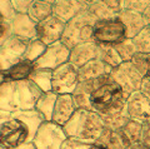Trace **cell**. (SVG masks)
I'll list each match as a JSON object with an SVG mask.
<instances>
[{
	"mask_svg": "<svg viewBox=\"0 0 150 149\" xmlns=\"http://www.w3.org/2000/svg\"><path fill=\"white\" fill-rule=\"evenodd\" d=\"M119 19L123 21L126 29V36L128 39H133L142 31L145 26H148V23L144 18V14H140L131 10H124L119 14Z\"/></svg>",
	"mask_w": 150,
	"mask_h": 149,
	"instance_id": "18",
	"label": "cell"
},
{
	"mask_svg": "<svg viewBox=\"0 0 150 149\" xmlns=\"http://www.w3.org/2000/svg\"><path fill=\"white\" fill-rule=\"evenodd\" d=\"M0 149H3V148H1V147H0Z\"/></svg>",
	"mask_w": 150,
	"mask_h": 149,
	"instance_id": "47",
	"label": "cell"
},
{
	"mask_svg": "<svg viewBox=\"0 0 150 149\" xmlns=\"http://www.w3.org/2000/svg\"><path fill=\"white\" fill-rule=\"evenodd\" d=\"M149 6H150V0H124L125 10H131V11L144 14Z\"/></svg>",
	"mask_w": 150,
	"mask_h": 149,
	"instance_id": "31",
	"label": "cell"
},
{
	"mask_svg": "<svg viewBox=\"0 0 150 149\" xmlns=\"http://www.w3.org/2000/svg\"><path fill=\"white\" fill-rule=\"evenodd\" d=\"M86 10L95 18L96 21L99 20H108V19H114L118 18L116 14L112 9H110L103 0H94L91 4H89Z\"/></svg>",
	"mask_w": 150,
	"mask_h": 149,
	"instance_id": "25",
	"label": "cell"
},
{
	"mask_svg": "<svg viewBox=\"0 0 150 149\" xmlns=\"http://www.w3.org/2000/svg\"><path fill=\"white\" fill-rule=\"evenodd\" d=\"M46 48H48V45H45L43 41L39 40L38 38L31 39L26 46L24 55H23V60H28V62L35 63L36 60L45 53Z\"/></svg>",
	"mask_w": 150,
	"mask_h": 149,
	"instance_id": "28",
	"label": "cell"
},
{
	"mask_svg": "<svg viewBox=\"0 0 150 149\" xmlns=\"http://www.w3.org/2000/svg\"><path fill=\"white\" fill-rule=\"evenodd\" d=\"M56 99H58V94L54 90H51V92L43 93L41 96L36 101L35 110L39 111L41 114V117L45 120H48V122H50L53 119V113H54Z\"/></svg>",
	"mask_w": 150,
	"mask_h": 149,
	"instance_id": "21",
	"label": "cell"
},
{
	"mask_svg": "<svg viewBox=\"0 0 150 149\" xmlns=\"http://www.w3.org/2000/svg\"><path fill=\"white\" fill-rule=\"evenodd\" d=\"M90 149H106L104 147H101V145H98V144H94V145L90 148Z\"/></svg>",
	"mask_w": 150,
	"mask_h": 149,
	"instance_id": "44",
	"label": "cell"
},
{
	"mask_svg": "<svg viewBox=\"0 0 150 149\" xmlns=\"http://www.w3.org/2000/svg\"><path fill=\"white\" fill-rule=\"evenodd\" d=\"M88 6L89 4L86 0H55L54 15L59 16L64 21H69Z\"/></svg>",
	"mask_w": 150,
	"mask_h": 149,
	"instance_id": "16",
	"label": "cell"
},
{
	"mask_svg": "<svg viewBox=\"0 0 150 149\" xmlns=\"http://www.w3.org/2000/svg\"><path fill=\"white\" fill-rule=\"evenodd\" d=\"M29 41L16 35H11L4 41L0 45V69L8 70L13 65L21 62Z\"/></svg>",
	"mask_w": 150,
	"mask_h": 149,
	"instance_id": "10",
	"label": "cell"
},
{
	"mask_svg": "<svg viewBox=\"0 0 150 149\" xmlns=\"http://www.w3.org/2000/svg\"><path fill=\"white\" fill-rule=\"evenodd\" d=\"M98 57H99V44L91 40L74 46L70 50L69 62L79 69L86 63L91 62L94 59H98Z\"/></svg>",
	"mask_w": 150,
	"mask_h": 149,
	"instance_id": "14",
	"label": "cell"
},
{
	"mask_svg": "<svg viewBox=\"0 0 150 149\" xmlns=\"http://www.w3.org/2000/svg\"><path fill=\"white\" fill-rule=\"evenodd\" d=\"M93 145L88 143H84V142H80L78 139H74V138H69L63 143L62 145V149H90Z\"/></svg>",
	"mask_w": 150,
	"mask_h": 149,
	"instance_id": "34",
	"label": "cell"
},
{
	"mask_svg": "<svg viewBox=\"0 0 150 149\" xmlns=\"http://www.w3.org/2000/svg\"><path fill=\"white\" fill-rule=\"evenodd\" d=\"M129 149H149V148L145 147L143 143H138V144H134V145H131Z\"/></svg>",
	"mask_w": 150,
	"mask_h": 149,
	"instance_id": "42",
	"label": "cell"
},
{
	"mask_svg": "<svg viewBox=\"0 0 150 149\" xmlns=\"http://www.w3.org/2000/svg\"><path fill=\"white\" fill-rule=\"evenodd\" d=\"M98 59L103 60L105 64H108L110 68H116L119 67V65L123 62V59L120 58L119 53L116 52L115 46L112 45H101L99 44V57Z\"/></svg>",
	"mask_w": 150,
	"mask_h": 149,
	"instance_id": "26",
	"label": "cell"
},
{
	"mask_svg": "<svg viewBox=\"0 0 150 149\" xmlns=\"http://www.w3.org/2000/svg\"><path fill=\"white\" fill-rule=\"evenodd\" d=\"M11 23V30L13 35L20 36L28 40L36 38V23L28 15V14L16 13V15L13 18Z\"/></svg>",
	"mask_w": 150,
	"mask_h": 149,
	"instance_id": "17",
	"label": "cell"
},
{
	"mask_svg": "<svg viewBox=\"0 0 150 149\" xmlns=\"http://www.w3.org/2000/svg\"><path fill=\"white\" fill-rule=\"evenodd\" d=\"M10 117H11V113H10V111L0 109V125H3L4 123L6 122V120L10 119Z\"/></svg>",
	"mask_w": 150,
	"mask_h": 149,
	"instance_id": "38",
	"label": "cell"
},
{
	"mask_svg": "<svg viewBox=\"0 0 150 149\" xmlns=\"http://www.w3.org/2000/svg\"><path fill=\"white\" fill-rule=\"evenodd\" d=\"M73 99L76 109L99 114L108 129L120 130L130 120L126 111L128 96L110 74L94 80L80 82L73 93Z\"/></svg>",
	"mask_w": 150,
	"mask_h": 149,
	"instance_id": "1",
	"label": "cell"
},
{
	"mask_svg": "<svg viewBox=\"0 0 150 149\" xmlns=\"http://www.w3.org/2000/svg\"><path fill=\"white\" fill-rule=\"evenodd\" d=\"M103 1L118 14V16L124 10V0H103Z\"/></svg>",
	"mask_w": 150,
	"mask_h": 149,
	"instance_id": "36",
	"label": "cell"
},
{
	"mask_svg": "<svg viewBox=\"0 0 150 149\" xmlns=\"http://www.w3.org/2000/svg\"><path fill=\"white\" fill-rule=\"evenodd\" d=\"M142 143L145 147L150 149V120L143 124V136H142Z\"/></svg>",
	"mask_w": 150,
	"mask_h": 149,
	"instance_id": "37",
	"label": "cell"
},
{
	"mask_svg": "<svg viewBox=\"0 0 150 149\" xmlns=\"http://www.w3.org/2000/svg\"><path fill=\"white\" fill-rule=\"evenodd\" d=\"M126 111L131 120L146 123L150 120V99L142 90L133 93L126 99Z\"/></svg>",
	"mask_w": 150,
	"mask_h": 149,
	"instance_id": "13",
	"label": "cell"
},
{
	"mask_svg": "<svg viewBox=\"0 0 150 149\" xmlns=\"http://www.w3.org/2000/svg\"><path fill=\"white\" fill-rule=\"evenodd\" d=\"M120 130L123 132L125 138L128 139V142L131 145L142 143V136H143V124L142 123L130 119Z\"/></svg>",
	"mask_w": 150,
	"mask_h": 149,
	"instance_id": "27",
	"label": "cell"
},
{
	"mask_svg": "<svg viewBox=\"0 0 150 149\" xmlns=\"http://www.w3.org/2000/svg\"><path fill=\"white\" fill-rule=\"evenodd\" d=\"M30 80L43 93L53 90V70L51 69L35 68L30 77Z\"/></svg>",
	"mask_w": 150,
	"mask_h": 149,
	"instance_id": "24",
	"label": "cell"
},
{
	"mask_svg": "<svg viewBox=\"0 0 150 149\" xmlns=\"http://www.w3.org/2000/svg\"><path fill=\"white\" fill-rule=\"evenodd\" d=\"M115 49L119 53L120 58L123 59V62H131L134 55L138 53L131 39H125L124 41H121L118 45H115Z\"/></svg>",
	"mask_w": 150,
	"mask_h": 149,
	"instance_id": "30",
	"label": "cell"
},
{
	"mask_svg": "<svg viewBox=\"0 0 150 149\" xmlns=\"http://www.w3.org/2000/svg\"><path fill=\"white\" fill-rule=\"evenodd\" d=\"M6 82H9L8 75H6V72L5 70H1L0 69V88H1Z\"/></svg>",
	"mask_w": 150,
	"mask_h": 149,
	"instance_id": "40",
	"label": "cell"
},
{
	"mask_svg": "<svg viewBox=\"0 0 150 149\" xmlns=\"http://www.w3.org/2000/svg\"><path fill=\"white\" fill-rule=\"evenodd\" d=\"M133 43L137 48L138 53L142 54H150V25L145 26L137 36H134Z\"/></svg>",
	"mask_w": 150,
	"mask_h": 149,
	"instance_id": "29",
	"label": "cell"
},
{
	"mask_svg": "<svg viewBox=\"0 0 150 149\" xmlns=\"http://www.w3.org/2000/svg\"><path fill=\"white\" fill-rule=\"evenodd\" d=\"M68 139L64 127L53 120H45L38 129L33 143L36 149H62L63 143Z\"/></svg>",
	"mask_w": 150,
	"mask_h": 149,
	"instance_id": "8",
	"label": "cell"
},
{
	"mask_svg": "<svg viewBox=\"0 0 150 149\" xmlns=\"http://www.w3.org/2000/svg\"><path fill=\"white\" fill-rule=\"evenodd\" d=\"M144 79H145V80H148V82L150 83V70H149V72L146 73V75L144 77Z\"/></svg>",
	"mask_w": 150,
	"mask_h": 149,
	"instance_id": "45",
	"label": "cell"
},
{
	"mask_svg": "<svg viewBox=\"0 0 150 149\" xmlns=\"http://www.w3.org/2000/svg\"><path fill=\"white\" fill-rule=\"evenodd\" d=\"M96 144L106 149H129L131 147L121 130H111L108 128L104 130Z\"/></svg>",
	"mask_w": 150,
	"mask_h": 149,
	"instance_id": "20",
	"label": "cell"
},
{
	"mask_svg": "<svg viewBox=\"0 0 150 149\" xmlns=\"http://www.w3.org/2000/svg\"><path fill=\"white\" fill-rule=\"evenodd\" d=\"M144 18H145V20H146L148 25H150V6L146 9V11L144 13Z\"/></svg>",
	"mask_w": 150,
	"mask_h": 149,
	"instance_id": "43",
	"label": "cell"
},
{
	"mask_svg": "<svg viewBox=\"0 0 150 149\" xmlns=\"http://www.w3.org/2000/svg\"><path fill=\"white\" fill-rule=\"evenodd\" d=\"M106 129L104 120L99 114L91 110L76 109L71 119L64 125V130L69 138L94 145L99 142Z\"/></svg>",
	"mask_w": 150,
	"mask_h": 149,
	"instance_id": "4",
	"label": "cell"
},
{
	"mask_svg": "<svg viewBox=\"0 0 150 149\" xmlns=\"http://www.w3.org/2000/svg\"><path fill=\"white\" fill-rule=\"evenodd\" d=\"M13 149H36V147L34 145V143L30 142V143H25V144H21L16 148H13Z\"/></svg>",
	"mask_w": 150,
	"mask_h": 149,
	"instance_id": "41",
	"label": "cell"
},
{
	"mask_svg": "<svg viewBox=\"0 0 150 149\" xmlns=\"http://www.w3.org/2000/svg\"><path fill=\"white\" fill-rule=\"evenodd\" d=\"M0 14L8 20H13V18L16 15V11L14 9L11 0H0Z\"/></svg>",
	"mask_w": 150,
	"mask_h": 149,
	"instance_id": "33",
	"label": "cell"
},
{
	"mask_svg": "<svg viewBox=\"0 0 150 149\" xmlns=\"http://www.w3.org/2000/svg\"><path fill=\"white\" fill-rule=\"evenodd\" d=\"M112 68H110L108 64H105L100 59H94L91 62L86 63L79 68V80L86 82V80H94L100 77H104L110 74Z\"/></svg>",
	"mask_w": 150,
	"mask_h": 149,
	"instance_id": "19",
	"label": "cell"
},
{
	"mask_svg": "<svg viewBox=\"0 0 150 149\" xmlns=\"http://www.w3.org/2000/svg\"><path fill=\"white\" fill-rule=\"evenodd\" d=\"M67 21L60 19L56 15H50L45 20L38 23L36 25V38L41 40L45 45H51L62 40L63 33Z\"/></svg>",
	"mask_w": 150,
	"mask_h": 149,
	"instance_id": "12",
	"label": "cell"
},
{
	"mask_svg": "<svg viewBox=\"0 0 150 149\" xmlns=\"http://www.w3.org/2000/svg\"><path fill=\"white\" fill-rule=\"evenodd\" d=\"M140 90H142L144 94L150 99V83H149L148 80H145V79H144L143 85H142V89H140Z\"/></svg>",
	"mask_w": 150,
	"mask_h": 149,
	"instance_id": "39",
	"label": "cell"
},
{
	"mask_svg": "<svg viewBox=\"0 0 150 149\" xmlns=\"http://www.w3.org/2000/svg\"><path fill=\"white\" fill-rule=\"evenodd\" d=\"M79 83V69L70 62L53 70V90L58 95L73 94Z\"/></svg>",
	"mask_w": 150,
	"mask_h": 149,
	"instance_id": "9",
	"label": "cell"
},
{
	"mask_svg": "<svg viewBox=\"0 0 150 149\" xmlns=\"http://www.w3.org/2000/svg\"><path fill=\"white\" fill-rule=\"evenodd\" d=\"M33 1H34V0H11L15 11L20 13V14H26Z\"/></svg>",
	"mask_w": 150,
	"mask_h": 149,
	"instance_id": "35",
	"label": "cell"
},
{
	"mask_svg": "<svg viewBox=\"0 0 150 149\" xmlns=\"http://www.w3.org/2000/svg\"><path fill=\"white\" fill-rule=\"evenodd\" d=\"M125 39H128L126 29L119 16L114 19L99 20L94 25L93 40L98 44L115 46Z\"/></svg>",
	"mask_w": 150,
	"mask_h": 149,
	"instance_id": "6",
	"label": "cell"
},
{
	"mask_svg": "<svg viewBox=\"0 0 150 149\" xmlns=\"http://www.w3.org/2000/svg\"><path fill=\"white\" fill-rule=\"evenodd\" d=\"M110 75L116 84L123 89L126 96L142 89L144 82V75L131 62L121 63L119 67L112 69Z\"/></svg>",
	"mask_w": 150,
	"mask_h": 149,
	"instance_id": "7",
	"label": "cell"
},
{
	"mask_svg": "<svg viewBox=\"0 0 150 149\" xmlns=\"http://www.w3.org/2000/svg\"><path fill=\"white\" fill-rule=\"evenodd\" d=\"M39 1H45V3H50V4H54L55 0H39Z\"/></svg>",
	"mask_w": 150,
	"mask_h": 149,
	"instance_id": "46",
	"label": "cell"
},
{
	"mask_svg": "<svg viewBox=\"0 0 150 149\" xmlns=\"http://www.w3.org/2000/svg\"><path fill=\"white\" fill-rule=\"evenodd\" d=\"M28 15H29L36 24L40 21L45 20L46 18L54 14V4L45 3V1H39V0H34L31 3L28 10Z\"/></svg>",
	"mask_w": 150,
	"mask_h": 149,
	"instance_id": "23",
	"label": "cell"
},
{
	"mask_svg": "<svg viewBox=\"0 0 150 149\" xmlns=\"http://www.w3.org/2000/svg\"><path fill=\"white\" fill-rule=\"evenodd\" d=\"M43 92L30 79L23 82H6L0 88V109L10 113L35 109Z\"/></svg>",
	"mask_w": 150,
	"mask_h": 149,
	"instance_id": "3",
	"label": "cell"
},
{
	"mask_svg": "<svg viewBox=\"0 0 150 149\" xmlns=\"http://www.w3.org/2000/svg\"><path fill=\"white\" fill-rule=\"evenodd\" d=\"M45 119L35 109L11 113V117L0 125V147L13 149L34 140L35 134Z\"/></svg>",
	"mask_w": 150,
	"mask_h": 149,
	"instance_id": "2",
	"label": "cell"
},
{
	"mask_svg": "<svg viewBox=\"0 0 150 149\" xmlns=\"http://www.w3.org/2000/svg\"><path fill=\"white\" fill-rule=\"evenodd\" d=\"M70 58V49L65 45L62 40L48 45L45 53L34 63L35 68H45V69H54L59 68L60 65L69 62Z\"/></svg>",
	"mask_w": 150,
	"mask_h": 149,
	"instance_id": "11",
	"label": "cell"
},
{
	"mask_svg": "<svg viewBox=\"0 0 150 149\" xmlns=\"http://www.w3.org/2000/svg\"><path fill=\"white\" fill-rule=\"evenodd\" d=\"M75 111H76V106H75V103H74L73 94L58 95L54 113H53V119L51 120L55 122L56 124L64 127L71 119Z\"/></svg>",
	"mask_w": 150,
	"mask_h": 149,
	"instance_id": "15",
	"label": "cell"
},
{
	"mask_svg": "<svg viewBox=\"0 0 150 149\" xmlns=\"http://www.w3.org/2000/svg\"><path fill=\"white\" fill-rule=\"evenodd\" d=\"M13 35V30H11V23L10 20L5 19L1 14H0V45L8 38H10Z\"/></svg>",
	"mask_w": 150,
	"mask_h": 149,
	"instance_id": "32",
	"label": "cell"
},
{
	"mask_svg": "<svg viewBox=\"0 0 150 149\" xmlns=\"http://www.w3.org/2000/svg\"><path fill=\"white\" fill-rule=\"evenodd\" d=\"M95 23V18L86 9L80 11L73 19L67 21V25H65L62 36V41L70 50L81 43L91 41Z\"/></svg>",
	"mask_w": 150,
	"mask_h": 149,
	"instance_id": "5",
	"label": "cell"
},
{
	"mask_svg": "<svg viewBox=\"0 0 150 149\" xmlns=\"http://www.w3.org/2000/svg\"><path fill=\"white\" fill-rule=\"evenodd\" d=\"M34 70H35L34 63L28 62V60H21V62L13 65L11 68H9L5 72H6L8 79L10 82H23V80L30 79Z\"/></svg>",
	"mask_w": 150,
	"mask_h": 149,
	"instance_id": "22",
	"label": "cell"
}]
</instances>
